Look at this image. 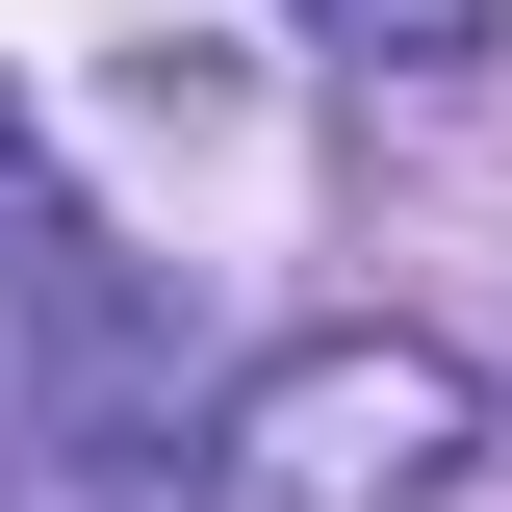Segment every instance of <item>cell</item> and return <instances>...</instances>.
<instances>
[{"instance_id": "1", "label": "cell", "mask_w": 512, "mask_h": 512, "mask_svg": "<svg viewBox=\"0 0 512 512\" xmlns=\"http://www.w3.org/2000/svg\"><path fill=\"white\" fill-rule=\"evenodd\" d=\"M461 461H487V384L436 333H282L205 410V512H436Z\"/></svg>"}, {"instance_id": "2", "label": "cell", "mask_w": 512, "mask_h": 512, "mask_svg": "<svg viewBox=\"0 0 512 512\" xmlns=\"http://www.w3.org/2000/svg\"><path fill=\"white\" fill-rule=\"evenodd\" d=\"M0 282H26V308H77V282H103V231H77V180L26 154V103H0Z\"/></svg>"}, {"instance_id": "3", "label": "cell", "mask_w": 512, "mask_h": 512, "mask_svg": "<svg viewBox=\"0 0 512 512\" xmlns=\"http://www.w3.org/2000/svg\"><path fill=\"white\" fill-rule=\"evenodd\" d=\"M333 77H487V0H308Z\"/></svg>"}]
</instances>
